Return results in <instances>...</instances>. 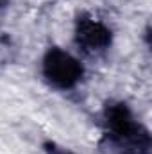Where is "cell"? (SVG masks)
I'll list each match as a JSON object with an SVG mask.
<instances>
[{"label":"cell","instance_id":"5","mask_svg":"<svg viewBox=\"0 0 152 154\" xmlns=\"http://www.w3.org/2000/svg\"><path fill=\"white\" fill-rule=\"evenodd\" d=\"M5 4H7V0H0V9H4V7H5Z\"/></svg>","mask_w":152,"mask_h":154},{"label":"cell","instance_id":"4","mask_svg":"<svg viewBox=\"0 0 152 154\" xmlns=\"http://www.w3.org/2000/svg\"><path fill=\"white\" fill-rule=\"evenodd\" d=\"M43 151H45V154H75L74 151H70L66 147L57 145L56 142H45L43 143Z\"/></svg>","mask_w":152,"mask_h":154},{"label":"cell","instance_id":"3","mask_svg":"<svg viewBox=\"0 0 152 154\" xmlns=\"http://www.w3.org/2000/svg\"><path fill=\"white\" fill-rule=\"evenodd\" d=\"M75 41L86 52H100L111 45V31L100 20L82 14L75 22Z\"/></svg>","mask_w":152,"mask_h":154},{"label":"cell","instance_id":"2","mask_svg":"<svg viewBox=\"0 0 152 154\" xmlns=\"http://www.w3.org/2000/svg\"><path fill=\"white\" fill-rule=\"evenodd\" d=\"M41 70L45 79L59 90H70L77 86L84 75V68L81 61L70 52L57 47L47 50L41 61Z\"/></svg>","mask_w":152,"mask_h":154},{"label":"cell","instance_id":"1","mask_svg":"<svg viewBox=\"0 0 152 154\" xmlns=\"http://www.w3.org/2000/svg\"><path fill=\"white\" fill-rule=\"evenodd\" d=\"M104 120L102 147L109 154H150V134L125 102H109L104 109Z\"/></svg>","mask_w":152,"mask_h":154}]
</instances>
